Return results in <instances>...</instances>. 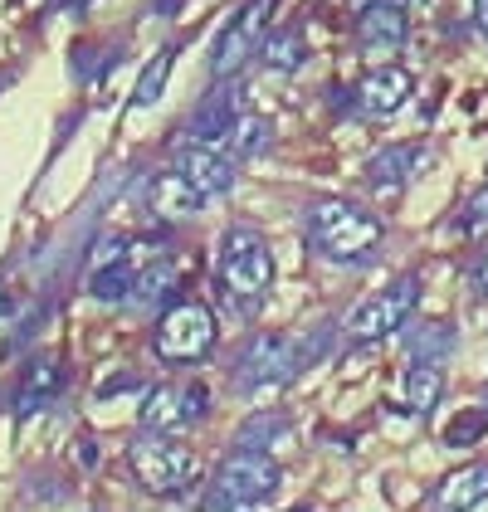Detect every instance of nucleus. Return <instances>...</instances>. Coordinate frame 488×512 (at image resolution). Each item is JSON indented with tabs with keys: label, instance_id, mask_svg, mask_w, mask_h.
Returning <instances> with one entry per match:
<instances>
[{
	"label": "nucleus",
	"instance_id": "1",
	"mask_svg": "<svg viewBox=\"0 0 488 512\" xmlns=\"http://www.w3.org/2000/svg\"><path fill=\"white\" fill-rule=\"evenodd\" d=\"M381 235H386V225L352 200H313L308 205V239L332 264H366Z\"/></svg>",
	"mask_w": 488,
	"mask_h": 512
},
{
	"label": "nucleus",
	"instance_id": "2",
	"mask_svg": "<svg viewBox=\"0 0 488 512\" xmlns=\"http://www.w3.org/2000/svg\"><path fill=\"white\" fill-rule=\"evenodd\" d=\"M269 283H274V254H269L264 235H254L244 225L225 230V239H220V288H225V298L240 313H254L264 303Z\"/></svg>",
	"mask_w": 488,
	"mask_h": 512
},
{
	"label": "nucleus",
	"instance_id": "3",
	"mask_svg": "<svg viewBox=\"0 0 488 512\" xmlns=\"http://www.w3.org/2000/svg\"><path fill=\"white\" fill-rule=\"evenodd\" d=\"M127 464L137 473V483L152 493V498H186L196 483H201V464L191 449L171 444L166 434L147 430L127 444Z\"/></svg>",
	"mask_w": 488,
	"mask_h": 512
},
{
	"label": "nucleus",
	"instance_id": "4",
	"mask_svg": "<svg viewBox=\"0 0 488 512\" xmlns=\"http://www.w3.org/2000/svg\"><path fill=\"white\" fill-rule=\"evenodd\" d=\"M279 493V464L264 449H235L210 478V508H254Z\"/></svg>",
	"mask_w": 488,
	"mask_h": 512
},
{
	"label": "nucleus",
	"instance_id": "5",
	"mask_svg": "<svg viewBox=\"0 0 488 512\" xmlns=\"http://www.w3.org/2000/svg\"><path fill=\"white\" fill-rule=\"evenodd\" d=\"M162 254V249H147L137 239H98V249L88 254V274H83V288L98 298V303H127L132 298V283H137V269Z\"/></svg>",
	"mask_w": 488,
	"mask_h": 512
},
{
	"label": "nucleus",
	"instance_id": "6",
	"mask_svg": "<svg viewBox=\"0 0 488 512\" xmlns=\"http://www.w3.org/2000/svg\"><path fill=\"white\" fill-rule=\"evenodd\" d=\"M152 347H157V356L171 361V366L201 361V356H210V347H215V313H210L205 303H191V298L171 303V308L157 317Z\"/></svg>",
	"mask_w": 488,
	"mask_h": 512
},
{
	"label": "nucleus",
	"instance_id": "7",
	"mask_svg": "<svg viewBox=\"0 0 488 512\" xmlns=\"http://www.w3.org/2000/svg\"><path fill=\"white\" fill-rule=\"evenodd\" d=\"M303 366V347L293 337H279V332H264L254 337L240 352V366H235V386L240 391H274L298 376Z\"/></svg>",
	"mask_w": 488,
	"mask_h": 512
},
{
	"label": "nucleus",
	"instance_id": "8",
	"mask_svg": "<svg viewBox=\"0 0 488 512\" xmlns=\"http://www.w3.org/2000/svg\"><path fill=\"white\" fill-rule=\"evenodd\" d=\"M415 298H420V278L415 274L396 278L391 288L371 293L362 308L347 317V337H352V342H381V337L401 332V327H406V317L415 313Z\"/></svg>",
	"mask_w": 488,
	"mask_h": 512
},
{
	"label": "nucleus",
	"instance_id": "9",
	"mask_svg": "<svg viewBox=\"0 0 488 512\" xmlns=\"http://www.w3.org/2000/svg\"><path fill=\"white\" fill-rule=\"evenodd\" d=\"M205 410H210V391H205L201 381H191V386H157V391L142 400L137 420H142V430L176 434V430H186V425H196V420H205Z\"/></svg>",
	"mask_w": 488,
	"mask_h": 512
},
{
	"label": "nucleus",
	"instance_id": "10",
	"mask_svg": "<svg viewBox=\"0 0 488 512\" xmlns=\"http://www.w3.org/2000/svg\"><path fill=\"white\" fill-rule=\"evenodd\" d=\"M269 10H274V0H249L240 15H235V25L220 35V44H215V59H210L215 79H230L244 59L259 49V35H264V20H269Z\"/></svg>",
	"mask_w": 488,
	"mask_h": 512
},
{
	"label": "nucleus",
	"instance_id": "11",
	"mask_svg": "<svg viewBox=\"0 0 488 512\" xmlns=\"http://www.w3.org/2000/svg\"><path fill=\"white\" fill-rule=\"evenodd\" d=\"M410 35V15L401 0H371L362 15H357V44H362V54L371 59H386V54H396Z\"/></svg>",
	"mask_w": 488,
	"mask_h": 512
},
{
	"label": "nucleus",
	"instance_id": "12",
	"mask_svg": "<svg viewBox=\"0 0 488 512\" xmlns=\"http://www.w3.org/2000/svg\"><path fill=\"white\" fill-rule=\"evenodd\" d=\"M176 171L201 191V200H215V196H230L235 191V161L225 157L220 147L210 142H186L176 152Z\"/></svg>",
	"mask_w": 488,
	"mask_h": 512
},
{
	"label": "nucleus",
	"instance_id": "13",
	"mask_svg": "<svg viewBox=\"0 0 488 512\" xmlns=\"http://www.w3.org/2000/svg\"><path fill=\"white\" fill-rule=\"evenodd\" d=\"M410 93H415V79H410L406 69L401 64H381V69H371L357 83V108H362L366 118H396L410 103Z\"/></svg>",
	"mask_w": 488,
	"mask_h": 512
},
{
	"label": "nucleus",
	"instance_id": "14",
	"mask_svg": "<svg viewBox=\"0 0 488 512\" xmlns=\"http://www.w3.org/2000/svg\"><path fill=\"white\" fill-rule=\"evenodd\" d=\"M240 113H244L240 88H215L201 108H196V118H191V137H196V142H210V147H220L225 132H230V122L240 118Z\"/></svg>",
	"mask_w": 488,
	"mask_h": 512
},
{
	"label": "nucleus",
	"instance_id": "15",
	"mask_svg": "<svg viewBox=\"0 0 488 512\" xmlns=\"http://www.w3.org/2000/svg\"><path fill=\"white\" fill-rule=\"evenodd\" d=\"M59 391H64V366H59L54 356H35V361L25 366V376H20L15 410H20V415H30V410L49 405V400H54Z\"/></svg>",
	"mask_w": 488,
	"mask_h": 512
},
{
	"label": "nucleus",
	"instance_id": "16",
	"mask_svg": "<svg viewBox=\"0 0 488 512\" xmlns=\"http://www.w3.org/2000/svg\"><path fill=\"white\" fill-rule=\"evenodd\" d=\"M410 166H420V152H410V147H386V152H376V157L366 161V186H371L376 196H401L406 181L415 176Z\"/></svg>",
	"mask_w": 488,
	"mask_h": 512
},
{
	"label": "nucleus",
	"instance_id": "17",
	"mask_svg": "<svg viewBox=\"0 0 488 512\" xmlns=\"http://www.w3.org/2000/svg\"><path fill=\"white\" fill-rule=\"evenodd\" d=\"M147 205H152L162 220H186V215H196V210H201V191H196L181 171H162V176L152 181Z\"/></svg>",
	"mask_w": 488,
	"mask_h": 512
},
{
	"label": "nucleus",
	"instance_id": "18",
	"mask_svg": "<svg viewBox=\"0 0 488 512\" xmlns=\"http://www.w3.org/2000/svg\"><path fill=\"white\" fill-rule=\"evenodd\" d=\"M488 498V464H469V469L449 473L445 483L435 488V508L445 512H459V508H474V503H484Z\"/></svg>",
	"mask_w": 488,
	"mask_h": 512
},
{
	"label": "nucleus",
	"instance_id": "19",
	"mask_svg": "<svg viewBox=\"0 0 488 512\" xmlns=\"http://www.w3.org/2000/svg\"><path fill=\"white\" fill-rule=\"evenodd\" d=\"M220 147H230V157H240V161L264 157V152L274 147V127H269V118H259V113H249V108H244L240 118L230 122V132H225V142H220Z\"/></svg>",
	"mask_w": 488,
	"mask_h": 512
},
{
	"label": "nucleus",
	"instance_id": "20",
	"mask_svg": "<svg viewBox=\"0 0 488 512\" xmlns=\"http://www.w3.org/2000/svg\"><path fill=\"white\" fill-rule=\"evenodd\" d=\"M440 391H445V376L435 361H415L406 371V405L410 415H430L440 405Z\"/></svg>",
	"mask_w": 488,
	"mask_h": 512
},
{
	"label": "nucleus",
	"instance_id": "21",
	"mask_svg": "<svg viewBox=\"0 0 488 512\" xmlns=\"http://www.w3.org/2000/svg\"><path fill=\"white\" fill-rule=\"evenodd\" d=\"M259 54H264L269 69L293 74V69H303V59H308V40H303V30H279V35L259 40Z\"/></svg>",
	"mask_w": 488,
	"mask_h": 512
},
{
	"label": "nucleus",
	"instance_id": "22",
	"mask_svg": "<svg viewBox=\"0 0 488 512\" xmlns=\"http://www.w3.org/2000/svg\"><path fill=\"white\" fill-rule=\"evenodd\" d=\"M171 59H176V49H157V59L147 64V74L137 79V93H132V103H137V108H152V103L162 98L166 74H171Z\"/></svg>",
	"mask_w": 488,
	"mask_h": 512
},
{
	"label": "nucleus",
	"instance_id": "23",
	"mask_svg": "<svg viewBox=\"0 0 488 512\" xmlns=\"http://www.w3.org/2000/svg\"><path fill=\"white\" fill-rule=\"evenodd\" d=\"M488 430V415L484 410H469V415H459L454 425L445 430V449H464V444H479Z\"/></svg>",
	"mask_w": 488,
	"mask_h": 512
},
{
	"label": "nucleus",
	"instance_id": "24",
	"mask_svg": "<svg viewBox=\"0 0 488 512\" xmlns=\"http://www.w3.org/2000/svg\"><path fill=\"white\" fill-rule=\"evenodd\" d=\"M449 342H454V332H449L445 322H425V332L410 342V356L415 361H435L440 352H449Z\"/></svg>",
	"mask_w": 488,
	"mask_h": 512
},
{
	"label": "nucleus",
	"instance_id": "25",
	"mask_svg": "<svg viewBox=\"0 0 488 512\" xmlns=\"http://www.w3.org/2000/svg\"><path fill=\"white\" fill-rule=\"evenodd\" d=\"M454 230H464V235H484V230H488V186H484V191H474V196L459 205Z\"/></svg>",
	"mask_w": 488,
	"mask_h": 512
},
{
	"label": "nucleus",
	"instance_id": "26",
	"mask_svg": "<svg viewBox=\"0 0 488 512\" xmlns=\"http://www.w3.org/2000/svg\"><path fill=\"white\" fill-rule=\"evenodd\" d=\"M469 288H474V298H488V244L474 254V264H469Z\"/></svg>",
	"mask_w": 488,
	"mask_h": 512
},
{
	"label": "nucleus",
	"instance_id": "27",
	"mask_svg": "<svg viewBox=\"0 0 488 512\" xmlns=\"http://www.w3.org/2000/svg\"><path fill=\"white\" fill-rule=\"evenodd\" d=\"M474 15H479V30L488 35V0H474Z\"/></svg>",
	"mask_w": 488,
	"mask_h": 512
}]
</instances>
